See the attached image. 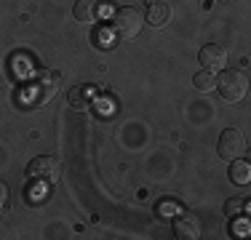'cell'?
<instances>
[{
    "label": "cell",
    "instance_id": "obj_1",
    "mask_svg": "<svg viewBox=\"0 0 251 240\" xmlns=\"http://www.w3.org/2000/svg\"><path fill=\"white\" fill-rule=\"evenodd\" d=\"M142 24H145V16H142L134 5H123V8H118L115 14H112L110 29L115 32L118 40H131V38L139 35Z\"/></svg>",
    "mask_w": 251,
    "mask_h": 240
},
{
    "label": "cell",
    "instance_id": "obj_2",
    "mask_svg": "<svg viewBox=\"0 0 251 240\" xmlns=\"http://www.w3.org/2000/svg\"><path fill=\"white\" fill-rule=\"evenodd\" d=\"M214 88L219 91V96L225 101H241L249 91V80L241 70H222V75L217 77V86Z\"/></svg>",
    "mask_w": 251,
    "mask_h": 240
},
{
    "label": "cell",
    "instance_id": "obj_3",
    "mask_svg": "<svg viewBox=\"0 0 251 240\" xmlns=\"http://www.w3.org/2000/svg\"><path fill=\"white\" fill-rule=\"evenodd\" d=\"M217 149H219V158L222 160H238L246 155V139L238 128H227L219 134V142H217Z\"/></svg>",
    "mask_w": 251,
    "mask_h": 240
},
{
    "label": "cell",
    "instance_id": "obj_4",
    "mask_svg": "<svg viewBox=\"0 0 251 240\" xmlns=\"http://www.w3.org/2000/svg\"><path fill=\"white\" fill-rule=\"evenodd\" d=\"M27 173L35 182H56L59 173H62V166H59V160L51 158V155H38V158L29 160Z\"/></svg>",
    "mask_w": 251,
    "mask_h": 240
},
{
    "label": "cell",
    "instance_id": "obj_5",
    "mask_svg": "<svg viewBox=\"0 0 251 240\" xmlns=\"http://www.w3.org/2000/svg\"><path fill=\"white\" fill-rule=\"evenodd\" d=\"M104 8H107V0H75V22L80 24H94L104 16Z\"/></svg>",
    "mask_w": 251,
    "mask_h": 240
},
{
    "label": "cell",
    "instance_id": "obj_6",
    "mask_svg": "<svg viewBox=\"0 0 251 240\" xmlns=\"http://www.w3.org/2000/svg\"><path fill=\"white\" fill-rule=\"evenodd\" d=\"M198 62L203 64V70H208V72H222L225 64H227V51L217 43H208V46L201 48Z\"/></svg>",
    "mask_w": 251,
    "mask_h": 240
},
{
    "label": "cell",
    "instance_id": "obj_7",
    "mask_svg": "<svg viewBox=\"0 0 251 240\" xmlns=\"http://www.w3.org/2000/svg\"><path fill=\"white\" fill-rule=\"evenodd\" d=\"M174 235L179 240H198L201 238V221L193 214H179L174 216Z\"/></svg>",
    "mask_w": 251,
    "mask_h": 240
},
{
    "label": "cell",
    "instance_id": "obj_8",
    "mask_svg": "<svg viewBox=\"0 0 251 240\" xmlns=\"http://www.w3.org/2000/svg\"><path fill=\"white\" fill-rule=\"evenodd\" d=\"M56 75H51V72H43V75L38 77V80L32 83V101H49L53 94H56Z\"/></svg>",
    "mask_w": 251,
    "mask_h": 240
},
{
    "label": "cell",
    "instance_id": "obj_9",
    "mask_svg": "<svg viewBox=\"0 0 251 240\" xmlns=\"http://www.w3.org/2000/svg\"><path fill=\"white\" fill-rule=\"evenodd\" d=\"M169 19H171V5L169 3H163V0L150 3V8H147V22H150V27H163Z\"/></svg>",
    "mask_w": 251,
    "mask_h": 240
},
{
    "label": "cell",
    "instance_id": "obj_10",
    "mask_svg": "<svg viewBox=\"0 0 251 240\" xmlns=\"http://www.w3.org/2000/svg\"><path fill=\"white\" fill-rule=\"evenodd\" d=\"M67 101H70V107H73V110L83 112V110H88V107H91V91H88L86 86H75V88H70Z\"/></svg>",
    "mask_w": 251,
    "mask_h": 240
},
{
    "label": "cell",
    "instance_id": "obj_11",
    "mask_svg": "<svg viewBox=\"0 0 251 240\" xmlns=\"http://www.w3.org/2000/svg\"><path fill=\"white\" fill-rule=\"evenodd\" d=\"M230 179H232V184H249V179H251L249 163H243L241 158L232 160V166H230Z\"/></svg>",
    "mask_w": 251,
    "mask_h": 240
},
{
    "label": "cell",
    "instance_id": "obj_12",
    "mask_svg": "<svg viewBox=\"0 0 251 240\" xmlns=\"http://www.w3.org/2000/svg\"><path fill=\"white\" fill-rule=\"evenodd\" d=\"M193 86L198 88L201 94H206V91H214V86H217V77H214V72H208V70H201V72H195V77H193Z\"/></svg>",
    "mask_w": 251,
    "mask_h": 240
},
{
    "label": "cell",
    "instance_id": "obj_13",
    "mask_svg": "<svg viewBox=\"0 0 251 240\" xmlns=\"http://www.w3.org/2000/svg\"><path fill=\"white\" fill-rule=\"evenodd\" d=\"M249 208V203L246 200H235V197H230V200L225 203V214L227 216H238V214H243Z\"/></svg>",
    "mask_w": 251,
    "mask_h": 240
},
{
    "label": "cell",
    "instance_id": "obj_14",
    "mask_svg": "<svg viewBox=\"0 0 251 240\" xmlns=\"http://www.w3.org/2000/svg\"><path fill=\"white\" fill-rule=\"evenodd\" d=\"M158 211H160V216H163V219H171V216L176 214V208H174V203H171V206H169V203H163Z\"/></svg>",
    "mask_w": 251,
    "mask_h": 240
},
{
    "label": "cell",
    "instance_id": "obj_15",
    "mask_svg": "<svg viewBox=\"0 0 251 240\" xmlns=\"http://www.w3.org/2000/svg\"><path fill=\"white\" fill-rule=\"evenodd\" d=\"M5 203H8V187L0 182V208H5Z\"/></svg>",
    "mask_w": 251,
    "mask_h": 240
},
{
    "label": "cell",
    "instance_id": "obj_16",
    "mask_svg": "<svg viewBox=\"0 0 251 240\" xmlns=\"http://www.w3.org/2000/svg\"><path fill=\"white\" fill-rule=\"evenodd\" d=\"M235 232H246V224H235V221H232V235H235Z\"/></svg>",
    "mask_w": 251,
    "mask_h": 240
}]
</instances>
